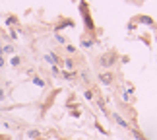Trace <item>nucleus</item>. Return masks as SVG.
Here are the masks:
<instances>
[{
	"label": "nucleus",
	"mask_w": 157,
	"mask_h": 140,
	"mask_svg": "<svg viewBox=\"0 0 157 140\" xmlns=\"http://www.w3.org/2000/svg\"><path fill=\"white\" fill-rule=\"evenodd\" d=\"M132 134H134V136H136L138 140H146V136H144V134H142L140 130H132Z\"/></svg>",
	"instance_id": "6e6552de"
},
{
	"label": "nucleus",
	"mask_w": 157,
	"mask_h": 140,
	"mask_svg": "<svg viewBox=\"0 0 157 140\" xmlns=\"http://www.w3.org/2000/svg\"><path fill=\"white\" fill-rule=\"evenodd\" d=\"M93 45V41H89V39H82V47H91Z\"/></svg>",
	"instance_id": "9b49d317"
},
{
	"label": "nucleus",
	"mask_w": 157,
	"mask_h": 140,
	"mask_svg": "<svg viewBox=\"0 0 157 140\" xmlns=\"http://www.w3.org/2000/svg\"><path fill=\"white\" fill-rule=\"evenodd\" d=\"M117 60H118V54L114 51H109V53H105V54L99 57V64L103 66V68H111L113 64H117Z\"/></svg>",
	"instance_id": "f257e3e1"
},
{
	"label": "nucleus",
	"mask_w": 157,
	"mask_h": 140,
	"mask_svg": "<svg viewBox=\"0 0 157 140\" xmlns=\"http://www.w3.org/2000/svg\"><path fill=\"white\" fill-rule=\"evenodd\" d=\"M17 20H16V18L14 16H10V18H6V23H16Z\"/></svg>",
	"instance_id": "2eb2a0df"
},
{
	"label": "nucleus",
	"mask_w": 157,
	"mask_h": 140,
	"mask_svg": "<svg viewBox=\"0 0 157 140\" xmlns=\"http://www.w3.org/2000/svg\"><path fill=\"white\" fill-rule=\"evenodd\" d=\"M0 66H4V58L2 57H0Z\"/></svg>",
	"instance_id": "a211bd4d"
},
{
	"label": "nucleus",
	"mask_w": 157,
	"mask_h": 140,
	"mask_svg": "<svg viewBox=\"0 0 157 140\" xmlns=\"http://www.w3.org/2000/svg\"><path fill=\"white\" fill-rule=\"evenodd\" d=\"M66 26H74V22H72V20H66V22H62V23H58V27H56V31H60V29H62V27H66Z\"/></svg>",
	"instance_id": "423d86ee"
},
{
	"label": "nucleus",
	"mask_w": 157,
	"mask_h": 140,
	"mask_svg": "<svg viewBox=\"0 0 157 140\" xmlns=\"http://www.w3.org/2000/svg\"><path fill=\"white\" fill-rule=\"evenodd\" d=\"M66 51H68L70 54H74V53H76V47H74V45H66Z\"/></svg>",
	"instance_id": "4468645a"
},
{
	"label": "nucleus",
	"mask_w": 157,
	"mask_h": 140,
	"mask_svg": "<svg viewBox=\"0 0 157 140\" xmlns=\"http://www.w3.org/2000/svg\"><path fill=\"white\" fill-rule=\"evenodd\" d=\"M20 62H21L20 57H14V58H12V66H20Z\"/></svg>",
	"instance_id": "9d476101"
},
{
	"label": "nucleus",
	"mask_w": 157,
	"mask_h": 140,
	"mask_svg": "<svg viewBox=\"0 0 157 140\" xmlns=\"http://www.w3.org/2000/svg\"><path fill=\"white\" fill-rule=\"evenodd\" d=\"M86 97L87 99H93V92H86Z\"/></svg>",
	"instance_id": "f3484780"
},
{
	"label": "nucleus",
	"mask_w": 157,
	"mask_h": 140,
	"mask_svg": "<svg viewBox=\"0 0 157 140\" xmlns=\"http://www.w3.org/2000/svg\"><path fill=\"white\" fill-rule=\"evenodd\" d=\"M56 41H58V43H66V39H64L60 33H56Z\"/></svg>",
	"instance_id": "dca6fc26"
},
{
	"label": "nucleus",
	"mask_w": 157,
	"mask_h": 140,
	"mask_svg": "<svg viewBox=\"0 0 157 140\" xmlns=\"http://www.w3.org/2000/svg\"><path fill=\"white\" fill-rule=\"evenodd\" d=\"M99 80H101V84H107V86H109V84L113 82V74H111V72H105V74L99 76Z\"/></svg>",
	"instance_id": "7ed1b4c3"
},
{
	"label": "nucleus",
	"mask_w": 157,
	"mask_h": 140,
	"mask_svg": "<svg viewBox=\"0 0 157 140\" xmlns=\"http://www.w3.org/2000/svg\"><path fill=\"white\" fill-rule=\"evenodd\" d=\"M140 22L142 23H147V26H153V20L149 16H140Z\"/></svg>",
	"instance_id": "0eeeda50"
},
{
	"label": "nucleus",
	"mask_w": 157,
	"mask_h": 140,
	"mask_svg": "<svg viewBox=\"0 0 157 140\" xmlns=\"http://www.w3.org/2000/svg\"><path fill=\"white\" fill-rule=\"evenodd\" d=\"M80 12H82V16H83V23H86V27L89 29V31H93L95 29V23L91 20V14H89V8H87V2H80Z\"/></svg>",
	"instance_id": "f03ea898"
},
{
	"label": "nucleus",
	"mask_w": 157,
	"mask_h": 140,
	"mask_svg": "<svg viewBox=\"0 0 157 140\" xmlns=\"http://www.w3.org/2000/svg\"><path fill=\"white\" fill-rule=\"evenodd\" d=\"M0 57H2V47H0Z\"/></svg>",
	"instance_id": "aec40b11"
},
{
	"label": "nucleus",
	"mask_w": 157,
	"mask_h": 140,
	"mask_svg": "<svg viewBox=\"0 0 157 140\" xmlns=\"http://www.w3.org/2000/svg\"><path fill=\"white\" fill-rule=\"evenodd\" d=\"M27 134H29V138H37L39 136V130H29Z\"/></svg>",
	"instance_id": "ddd939ff"
},
{
	"label": "nucleus",
	"mask_w": 157,
	"mask_h": 140,
	"mask_svg": "<svg viewBox=\"0 0 157 140\" xmlns=\"http://www.w3.org/2000/svg\"><path fill=\"white\" fill-rule=\"evenodd\" d=\"M14 51H16L14 45H4V47H2V53H4V54H12Z\"/></svg>",
	"instance_id": "39448f33"
},
{
	"label": "nucleus",
	"mask_w": 157,
	"mask_h": 140,
	"mask_svg": "<svg viewBox=\"0 0 157 140\" xmlns=\"http://www.w3.org/2000/svg\"><path fill=\"white\" fill-rule=\"evenodd\" d=\"M64 66H66V68H74V60H72V58H68V60H66V62H64Z\"/></svg>",
	"instance_id": "1a4fd4ad"
},
{
	"label": "nucleus",
	"mask_w": 157,
	"mask_h": 140,
	"mask_svg": "<svg viewBox=\"0 0 157 140\" xmlns=\"http://www.w3.org/2000/svg\"><path fill=\"white\" fill-rule=\"evenodd\" d=\"M33 84H37V86H41V88H43V86H45V82H43V80H41V78H33Z\"/></svg>",
	"instance_id": "f8f14e48"
},
{
	"label": "nucleus",
	"mask_w": 157,
	"mask_h": 140,
	"mask_svg": "<svg viewBox=\"0 0 157 140\" xmlns=\"http://www.w3.org/2000/svg\"><path fill=\"white\" fill-rule=\"evenodd\" d=\"M2 97H4V94H2V92H0V99H2Z\"/></svg>",
	"instance_id": "6ab92c4d"
},
{
	"label": "nucleus",
	"mask_w": 157,
	"mask_h": 140,
	"mask_svg": "<svg viewBox=\"0 0 157 140\" xmlns=\"http://www.w3.org/2000/svg\"><path fill=\"white\" fill-rule=\"evenodd\" d=\"M113 119H114V121H117V123H118L120 126H122V129H130V126H128V123H126V121H124L122 117H120V115H118V113H114V115H113Z\"/></svg>",
	"instance_id": "20e7f679"
}]
</instances>
